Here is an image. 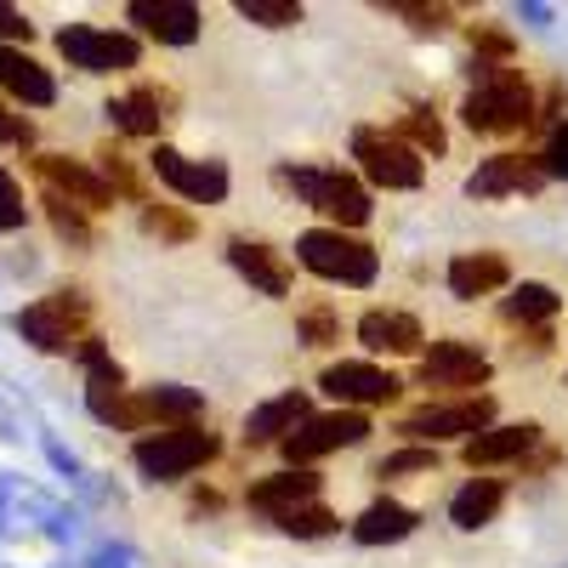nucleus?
Here are the masks:
<instances>
[{"mask_svg": "<svg viewBox=\"0 0 568 568\" xmlns=\"http://www.w3.org/2000/svg\"><path fill=\"white\" fill-rule=\"evenodd\" d=\"M471 85L460 120L484 136H506V131H524L535 125V85L517 74V69H495V63H471Z\"/></svg>", "mask_w": 568, "mask_h": 568, "instance_id": "f257e3e1", "label": "nucleus"}, {"mask_svg": "<svg viewBox=\"0 0 568 568\" xmlns=\"http://www.w3.org/2000/svg\"><path fill=\"white\" fill-rule=\"evenodd\" d=\"M278 182L296 187V194H302L313 211H324L336 227H364L369 211H375V205H369V187H364L358 176L336 171V165H284Z\"/></svg>", "mask_w": 568, "mask_h": 568, "instance_id": "f03ea898", "label": "nucleus"}, {"mask_svg": "<svg viewBox=\"0 0 568 568\" xmlns=\"http://www.w3.org/2000/svg\"><path fill=\"white\" fill-rule=\"evenodd\" d=\"M216 433H205V426H160V433H149L131 455H136V471L142 478H187V471H200L205 460H216Z\"/></svg>", "mask_w": 568, "mask_h": 568, "instance_id": "7ed1b4c3", "label": "nucleus"}, {"mask_svg": "<svg viewBox=\"0 0 568 568\" xmlns=\"http://www.w3.org/2000/svg\"><path fill=\"white\" fill-rule=\"evenodd\" d=\"M296 262L307 273L329 278V284H375V267H382V262H375V251L364 240H353V233H342V227L302 233V240H296Z\"/></svg>", "mask_w": 568, "mask_h": 568, "instance_id": "20e7f679", "label": "nucleus"}, {"mask_svg": "<svg viewBox=\"0 0 568 568\" xmlns=\"http://www.w3.org/2000/svg\"><path fill=\"white\" fill-rule=\"evenodd\" d=\"M85 318H91L85 291H52V296H40L34 307L18 313V336H23L29 347H40V353H69V347L85 342V336H80Z\"/></svg>", "mask_w": 568, "mask_h": 568, "instance_id": "39448f33", "label": "nucleus"}, {"mask_svg": "<svg viewBox=\"0 0 568 568\" xmlns=\"http://www.w3.org/2000/svg\"><path fill=\"white\" fill-rule=\"evenodd\" d=\"M353 160L364 165V176L375 187H420L426 182V165L420 154L398 131H382V125H358L353 131Z\"/></svg>", "mask_w": 568, "mask_h": 568, "instance_id": "423d86ee", "label": "nucleus"}, {"mask_svg": "<svg viewBox=\"0 0 568 568\" xmlns=\"http://www.w3.org/2000/svg\"><path fill=\"white\" fill-rule=\"evenodd\" d=\"M489 420H495V398L478 393V398H460V404H420L404 415L398 433L404 438H420V444H438V438H478L489 433Z\"/></svg>", "mask_w": 568, "mask_h": 568, "instance_id": "0eeeda50", "label": "nucleus"}, {"mask_svg": "<svg viewBox=\"0 0 568 568\" xmlns=\"http://www.w3.org/2000/svg\"><path fill=\"white\" fill-rule=\"evenodd\" d=\"M58 52L69 58V69H85V74H120V69H136V40L120 34V29H98V23H69L58 34Z\"/></svg>", "mask_w": 568, "mask_h": 568, "instance_id": "6e6552de", "label": "nucleus"}, {"mask_svg": "<svg viewBox=\"0 0 568 568\" xmlns=\"http://www.w3.org/2000/svg\"><path fill=\"white\" fill-rule=\"evenodd\" d=\"M369 438V415L364 409H336V415H307L291 438H284V460L291 466H307L318 455H336V449H353Z\"/></svg>", "mask_w": 568, "mask_h": 568, "instance_id": "1a4fd4ad", "label": "nucleus"}, {"mask_svg": "<svg viewBox=\"0 0 568 568\" xmlns=\"http://www.w3.org/2000/svg\"><path fill=\"white\" fill-rule=\"evenodd\" d=\"M415 382L426 393H471L478 398V387H489V358L466 342H433V353L415 369Z\"/></svg>", "mask_w": 568, "mask_h": 568, "instance_id": "9d476101", "label": "nucleus"}, {"mask_svg": "<svg viewBox=\"0 0 568 568\" xmlns=\"http://www.w3.org/2000/svg\"><path fill=\"white\" fill-rule=\"evenodd\" d=\"M154 176L171 187V194L194 200V205H222L227 200V165L222 160H187L176 149H154Z\"/></svg>", "mask_w": 568, "mask_h": 568, "instance_id": "9b49d317", "label": "nucleus"}, {"mask_svg": "<svg viewBox=\"0 0 568 568\" xmlns=\"http://www.w3.org/2000/svg\"><path fill=\"white\" fill-rule=\"evenodd\" d=\"M34 176L45 182V194H58L80 211H109L114 205V187L98 176V171H85L80 160H63V154H40L34 160Z\"/></svg>", "mask_w": 568, "mask_h": 568, "instance_id": "f8f14e48", "label": "nucleus"}, {"mask_svg": "<svg viewBox=\"0 0 568 568\" xmlns=\"http://www.w3.org/2000/svg\"><path fill=\"white\" fill-rule=\"evenodd\" d=\"M318 387L336 398V404H393L398 398V375L393 369H375V364H364V358H342V364H329L324 375H318Z\"/></svg>", "mask_w": 568, "mask_h": 568, "instance_id": "ddd939ff", "label": "nucleus"}, {"mask_svg": "<svg viewBox=\"0 0 568 568\" xmlns=\"http://www.w3.org/2000/svg\"><path fill=\"white\" fill-rule=\"evenodd\" d=\"M546 187V171L535 154H495L484 160L478 171L466 176V194L471 200H506V194H540Z\"/></svg>", "mask_w": 568, "mask_h": 568, "instance_id": "4468645a", "label": "nucleus"}, {"mask_svg": "<svg viewBox=\"0 0 568 568\" xmlns=\"http://www.w3.org/2000/svg\"><path fill=\"white\" fill-rule=\"evenodd\" d=\"M535 444H540V426L535 420H517V426H489V433H478L460 455H466L471 471H478V466H500V460H529Z\"/></svg>", "mask_w": 568, "mask_h": 568, "instance_id": "2eb2a0df", "label": "nucleus"}, {"mask_svg": "<svg viewBox=\"0 0 568 568\" xmlns=\"http://www.w3.org/2000/svg\"><path fill=\"white\" fill-rule=\"evenodd\" d=\"M131 23H142L165 45L200 40V7H187V0H131Z\"/></svg>", "mask_w": 568, "mask_h": 568, "instance_id": "dca6fc26", "label": "nucleus"}, {"mask_svg": "<svg viewBox=\"0 0 568 568\" xmlns=\"http://www.w3.org/2000/svg\"><path fill=\"white\" fill-rule=\"evenodd\" d=\"M358 342L369 347V353H420V318H409V313H393V307H369L364 318H358Z\"/></svg>", "mask_w": 568, "mask_h": 568, "instance_id": "f3484780", "label": "nucleus"}, {"mask_svg": "<svg viewBox=\"0 0 568 568\" xmlns=\"http://www.w3.org/2000/svg\"><path fill=\"white\" fill-rule=\"evenodd\" d=\"M506 278H511V267H506V256H500V251H466V256H455V262H449V291H455L460 302L495 296Z\"/></svg>", "mask_w": 568, "mask_h": 568, "instance_id": "a211bd4d", "label": "nucleus"}, {"mask_svg": "<svg viewBox=\"0 0 568 568\" xmlns=\"http://www.w3.org/2000/svg\"><path fill=\"white\" fill-rule=\"evenodd\" d=\"M165 109H171V91L136 85V91H125V98L109 103V120H114V131H125V136H160Z\"/></svg>", "mask_w": 568, "mask_h": 568, "instance_id": "6ab92c4d", "label": "nucleus"}, {"mask_svg": "<svg viewBox=\"0 0 568 568\" xmlns=\"http://www.w3.org/2000/svg\"><path fill=\"white\" fill-rule=\"evenodd\" d=\"M307 415H313L307 409V393H278V398H267L262 409L245 415V444H284Z\"/></svg>", "mask_w": 568, "mask_h": 568, "instance_id": "aec40b11", "label": "nucleus"}, {"mask_svg": "<svg viewBox=\"0 0 568 568\" xmlns=\"http://www.w3.org/2000/svg\"><path fill=\"white\" fill-rule=\"evenodd\" d=\"M256 511H267V517H278V511H291V506H307V500H318V471H307V466H291V471H278V478H262V484H251V495H245Z\"/></svg>", "mask_w": 568, "mask_h": 568, "instance_id": "412c9836", "label": "nucleus"}, {"mask_svg": "<svg viewBox=\"0 0 568 568\" xmlns=\"http://www.w3.org/2000/svg\"><path fill=\"white\" fill-rule=\"evenodd\" d=\"M227 262L240 267L262 296H291V267H284L278 251H267L262 240H233L227 245Z\"/></svg>", "mask_w": 568, "mask_h": 568, "instance_id": "4be33fe9", "label": "nucleus"}, {"mask_svg": "<svg viewBox=\"0 0 568 568\" xmlns=\"http://www.w3.org/2000/svg\"><path fill=\"white\" fill-rule=\"evenodd\" d=\"M0 85L12 91L18 103H29V109H45L58 98V85H52V74H45L34 58H23V52H12V45H0Z\"/></svg>", "mask_w": 568, "mask_h": 568, "instance_id": "5701e85b", "label": "nucleus"}, {"mask_svg": "<svg viewBox=\"0 0 568 568\" xmlns=\"http://www.w3.org/2000/svg\"><path fill=\"white\" fill-rule=\"evenodd\" d=\"M415 524H420V517H415L409 506H398V500H375V506L358 517V524H353V540H358V546H393V540H409Z\"/></svg>", "mask_w": 568, "mask_h": 568, "instance_id": "b1692460", "label": "nucleus"}, {"mask_svg": "<svg viewBox=\"0 0 568 568\" xmlns=\"http://www.w3.org/2000/svg\"><path fill=\"white\" fill-rule=\"evenodd\" d=\"M500 318L524 336V329H546L557 318V291L551 284H517V291L500 302Z\"/></svg>", "mask_w": 568, "mask_h": 568, "instance_id": "393cba45", "label": "nucleus"}, {"mask_svg": "<svg viewBox=\"0 0 568 568\" xmlns=\"http://www.w3.org/2000/svg\"><path fill=\"white\" fill-rule=\"evenodd\" d=\"M500 500H506V484H500V478H471V484L449 500L455 529H484V524H495Z\"/></svg>", "mask_w": 568, "mask_h": 568, "instance_id": "a878e982", "label": "nucleus"}, {"mask_svg": "<svg viewBox=\"0 0 568 568\" xmlns=\"http://www.w3.org/2000/svg\"><path fill=\"white\" fill-rule=\"evenodd\" d=\"M273 524H278L284 535H296V540H324V535H336V529H342V517L329 511V506H318V500H307V506L278 511Z\"/></svg>", "mask_w": 568, "mask_h": 568, "instance_id": "bb28decb", "label": "nucleus"}, {"mask_svg": "<svg viewBox=\"0 0 568 568\" xmlns=\"http://www.w3.org/2000/svg\"><path fill=\"white\" fill-rule=\"evenodd\" d=\"M142 398H149V420H176V426H194V415L205 409V398L194 387H154Z\"/></svg>", "mask_w": 568, "mask_h": 568, "instance_id": "cd10ccee", "label": "nucleus"}, {"mask_svg": "<svg viewBox=\"0 0 568 568\" xmlns=\"http://www.w3.org/2000/svg\"><path fill=\"white\" fill-rule=\"evenodd\" d=\"M398 136L409 142L415 154H444V142H449V136H444V120H438V109H426V103L404 114V131H398Z\"/></svg>", "mask_w": 568, "mask_h": 568, "instance_id": "c85d7f7f", "label": "nucleus"}, {"mask_svg": "<svg viewBox=\"0 0 568 568\" xmlns=\"http://www.w3.org/2000/svg\"><path fill=\"white\" fill-rule=\"evenodd\" d=\"M142 227L160 233V240H171V245H187V240H194V216L176 211V205H154V200H142Z\"/></svg>", "mask_w": 568, "mask_h": 568, "instance_id": "c756f323", "label": "nucleus"}, {"mask_svg": "<svg viewBox=\"0 0 568 568\" xmlns=\"http://www.w3.org/2000/svg\"><path fill=\"white\" fill-rule=\"evenodd\" d=\"M296 329H302V342H307V347L342 342V318H336V307H329V302H307V307L296 313Z\"/></svg>", "mask_w": 568, "mask_h": 568, "instance_id": "7c9ffc66", "label": "nucleus"}, {"mask_svg": "<svg viewBox=\"0 0 568 568\" xmlns=\"http://www.w3.org/2000/svg\"><path fill=\"white\" fill-rule=\"evenodd\" d=\"M40 205H45V216H52L58 240H69V245H91V222H85L80 205H69V200H58V194H45Z\"/></svg>", "mask_w": 568, "mask_h": 568, "instance_id": "2f4dec72", "label": "nucleus"}, {"mask_svg": "<svg viewBox=\"0 0 568 568\" xmlns=\"http://www.w3.org/2000/svg\"><path fill=\"white\" fill-rule=\"evenodd\" d=\"M433 466H438V449L415 444V449H393L375 460V478H409V471H433Z\"/></svg>", "mask_w": 568, "mask_h": 568, "instance_id": "473e14b6", "label": "nucleus"}, {"mask_svg": "<svg viewBox=\"0 0 568 568\" xmlns=\"http://www.w3.org/2000/svg\"><path fill=\"white\" fill-rule=\"evenodd\" d=\"M98 165H103V182L114 187V200H131V205H142V182H136V171L125 165V154H114V149H98Z\"/></svg>", "mask_w": 568, "mask_h": 568, "instance_id": "72a5a7b5", "label": "nucleus"}, {"mask_svg": "<svg viewBox=\"0 0 568 568\" xmlns=\"http://www.w3.org/2000/svg\"><path fill=\"white\" fill-rule=\"evenodd\" d=\"M240 18L267 23V29H291V23H302V7L296 0H240Z\"/></svg>", "mask_w": 568, "mask_h": 568, "instance_id": "f704fd0d", "label": "nucleus"}, {"mask_svg": "<svg viewBox=\"0 0 568 568\" xmlns=\"http://www.w3.org/2000/svg\"><path fill=\"white\" fill-rule=\"evenodd\" d=\"M506 58H511V34L506 29H489V23H471V63L506 69Z\"/></svg>", "mask_w": 568, "mask_h": 568, "instance_id": "c9c22d12", "label": "nucleus"}, {"mask_svg": "<svg viewBox=\"0 0 568 568\" xmlns=\"http://www.w3.org/2000/svg\"><path fill=\"white\" fill-rule=\"evenodd\" d=\"M29 222V205H23V187L12 182V171H0V233H12Z\"/></svg>", "mask_w": 568, "mask_h": 568, "instance_id": "e433bc0d", "label": "nucleus"}, {"mask_svg": "<svg viewBox=\"0 0 568 568\" xmlns=\"http://www.w3.org/2000/svg\"><path fill=\"white\" fill-rule=\"evenodd\" d=\"M535 160H540V171H546V176H568V120H562V125H551L546 149H540Z\"/></svg>", "mask_w": 568, "mask_h": 568, "instance_id": "4c0bfd02", "label": "nucleus"}, {"mask_svg": "<svg viewBox=\"0 0 568 568\" xmlns=\"http://www.w3.org/2000/svg\"><path fill=\"white\" fill-rule=\"evenodd\" d=\"M393 12H398V18H409L415 29H444V23L455 18L449 7H409V0H393Z\"/></svg>", "mask_w": 568, "mask_h": 568, "instance_id": "58836bf2", "label": "nucleus"}, {"mask_svg": "<svg viewBox=\"0 0 568 568\" xmlns=\"http://www.w3.org/2000/svg\"><path fill=\"white\" fill-rule=\"evenodd\" d=\"M0 142H34V131H29V120H12V114H0Z\"/></svg>", "mask_w": 568, "mask_h": 568, "instance_id": "ea45409f", "label": "nucleus"}, {"mask_svg": "<svg viewBox=\"0 0 568 568\" xmlns=\"http://www.w3.org/2000/svg\"><path fill=\"white\" fill-rule=\"evenodd\" d=\"M0 34H7V40H18V34H23V40H29V18H23L18 7H0Z\"/></svg>", "mask_w": 568, "mask_h": 568, "instance_id": "a19ab883", "label": "nucleus"}, {"mask_svg": "<svg viewBox=\"0 0 568 568\" xmlns=\"http://www.w3.org/2000/svg\"><path fill=\"white\" fill-rule=\"evenodd\" d=\"M194 506H200V511H216V506H222V495H216V489H200V495H194Z\"/></svg>", "mask_w": 568, "mask_h": 568, "instance_id": "79ce46f5", "label": "nucleus"}]
</instances>
